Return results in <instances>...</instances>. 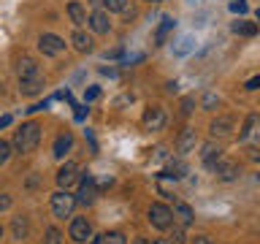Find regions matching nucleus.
I'll return each instance as SVG.
<instances>
[{
	"instance_id": "obj_1",
	"label": "nucleus",
	"mask_w": 260,
	"mask_h": 244,
	"mask_svg": "<svg viewBox=\"0 0 260 244\" xmlns=\"http://www.w3.org/2000/svg\"><path fill=\"white\" fill-rule=\"evenodd\" d=\"M41 144V125L38 122H24L19 130H14V149L19 155H30L36 152Z\"/></svg>"
},
{
	"instance_id": "obj_2",
	"label": "nucleus",
	"mask_w": 260,
	"mask_h": 244,
	"mask_svg": "<svg viewBox=\"0 0 260 244\" xmlns=\"http://www.w3.org/2000/svg\"><path fill=\"white\" fill-rule=\"evenodd\" d=\"M146 220H149V225L157 228V231H168V228L174 225V211H171V206H166V203H152V206L146 209Z\"/></svg>"
},
{
	"instance_id": "obj_3",
	"label": "nucleus",
	"mask_w": 260,
	"mask_h": 244,
	"mask_svg": "<svg viewBox=\"0 0 260 244\" xmlns=\"http://www.w3.org/2000/svg\"><path fill=\"white\" fill-rule=\"evenodd\" d=\"M52 215L57 217V220H65V217H71L73 215V206H76V198L68 193V190H57L54 195H52Z\"/></svg>"
},
{
	"instance_id": "obj_4",
	"label": "nucleus",
	"mask_w": 260,
	"mask_h": 244,
	"mask_svg": "<svg viewBox=\"0 0 260 244\" xmlns=\"http://www.w3.org/2000/svg\"><path fill=\"white\" fill-rule=\"evenodd\" d=\"M76 198V203H81V206H92L95 198H98V187H95V179L92 176H81L79 179V193L73 195Z\"/></svg>"
},
{
	"instance_id": "obj_5",
	"label": "nucleus",
	"mask_w": 260,
	"mask_h": 244,
	"mask_svg": "<svg viewBox=\"0 0 260 244\" xmlns=\"http://www.w3.org/2000/svg\"><path fill=\"white\" fill-rule=\"evenodd\" d=\"M68 236L76 244H87L92 239V225H89L87 217H73L71 220V228H68Z\"/></svg>"
},
{
	"instance_id": "obj_6",
	"label": "nucleus",
	"mask_w": 260,
	"mask_h": 244,
	"mask_svg": "<svg viewBox=\"0 0 260 244\" xmlns=\"http://www.w3.org/2000/svg\"><path fill=\"white\" fill-rule=\"evenodd\" d=\"M38 49L46 57H57V54L65 52V41L60 36H54V33H44V36L38 38Z\"/></svg>"
},
{
	"instance_id": "obj_7",
	"label": "nucleus",
	"mask_w": 260,
	"mask_h": 244,
	"mask_svg": "<svg viewBox=\"0 0 260 244\" xmlns=\"http://www.w3.org/2000/svg\"><path fill=\"white\" fill-rule=\"evenodd\" d=\"M79 166H76V163H62V166H60V171H57V187H60V190H68V187L71 185H76L79 182Z\"/></svg>"
},
{
	"instance_id": "obj_8",
	"label": "nucleus",
	"mask_w": 260,
	"mask_h": 244,
	"mask_svg": "<svg viewBox=\"0 0 260 244\" xmlns=\"http://www.w3.org/2000/svg\"><path fill=\"white\" fill-rule=\"evenodd\" d=\"M38 76H41V68L32 57H22V60L16 63V79L19 81H30V79H38Z\"/></svg>"
},
{
	"instance_id": "obj_9",
	"label": "nucleus",
	"mask_w": 260,
	"mask_h": 244,
	"mask_svg": "<svg viewBox=\"0 0 260 244\" xmlns=\"http://www.w3.org/2000/svg\"><path fill=\"white\" fill-rule=\"evenodd\" d=\"M166 128V111L160 106H149L144 111V130H162Z\"/></svg>"
},
{
	"instance_id": "obj_10",
	"label": "nucleus",
	"mask_w": 260,
	"mask_h": 244,
	"mask_svg": "<svg viewBox=\"0 0 260 244\" xmlns=\"http://www.w3.org/2000/svg\"><path fill=\"white\" fill-rule=\"evenodd\" d=\"M217 174V179L219 182H233L236 176H239V166H236L233 160H225V158H219L217 163H214V168H211Z\"/></svg>"
},
{
	"instance_id": "obj_11",
	"label": "nucleus",
	"mask_w": 260,
	"mask_h": 244,
	"mask_svg": "<svg viewBox=\"0 0 260 244\" xmlns=\"http://www.w3.org/2000/svg\"><path fill=\"white\" fill-rule=\"evenodd\" d=\"M87 24L92 27V33H98V36H103V33L111 30V22H109V14L103 11V8H98V11H92L87 16Z\"/></svg>"
},
{
	"instance_id": "obj_12",
	"label": "nucleus",
	"mask_w": 260,
	"mask_h": 244,
	"mask_svg": "<svg viewBox=\"0 0 260 244\" xmlns=\"http://www.w3.org/2000/svg\"><path fill=\"white\" fill-rule=\"evenodd\" d=\"M222 158V146L214 144V141H209V144H203V149H201V160H203V166H206L209 171L214 168V163Z\"/></svg>"
},
{
	"instance_id": "obj_13",
	"label": "nucleus",
	"mask_w": 260,
	"mask_h": 244,
	"mask_svg": "<svg viewBox=\"0 0 260 244\" xmlns=\"http://www.w3.org/2000/svg\"><path fill=\"white\" fill-rule=\"evenodd\" d=\"M195 144H198V136H195V130H192V128H184L182 136L176 138V152H179V155H187V152L195 149Z\"/></svg>"
},
{
	"instance_id": "obj_14",
	"label": "nucleus",
	"mask_w": 260,
	"mask_h": 244,
	"mask_svg": "<svg viewBox=\"0 0 260 244\" xmlns=\"http://www.w3.org/2000/svg\"><path fill=\"white\" fill-rule=\"evenodd\" d=\"M233 125H236V122H233V117H217L214 122H211V125H209V130H211V136H219V138H225V136H231L233 133Z\"/></svg>"
},
{
	"instance_id": "obj_15",
	"label": "nucleus",
	"mask_w": 260,
	"mask_h": 244,
	"mask_svg": "<svg viewBox=\"0 0 260 244\" xmlns=\"http://www.w3.org/2000/svg\"><path fill=\"white\" fill-rule=\"evenodd\" d=\"M71 149H73V136H71V133H60V136L54 138L52 155H54L57 160H62V158H65V155H68Z\"/></svg>"
},
{
	"instance_id": "obj_16",
	"label": "nucleus",
	"mask_w": 260,
	"mask_h": 244,
	"mask_svg": "<svg viewBox=\"0 0 260 244\" xmlns=\"http://www.w3.org/2000/svg\"><path fill=\"white\" fill-rule=\"evenodd\" d=\"M71 44H73V49H76V52H81V54H89V52H92V38H89L84 30H73V33H71Z\"/></svg>"
},
{
	"instance_id": "obj_17",
	"label": "nucleus",
	"mask_w": 260,
	"mask_h": 244,
	"mask_svg": "<svg viewBox=\"0 0 260 244\" xmlns=\"http://www.w3.org/2000/svg\"><path fill=\"white\" fill-rule=\"evenodd\" d=\"M68 16H71V22L76 24V27H84L87 24V8L79 3V0H71L68 3Z\"/></svg>"
},
{
	"instance_id": "obj_18",
	"label": "nucleus",
	"mask_w": 260,
	"mask_h": 244,
	"mask_svg": "<svg viewBox=\"0 0 260 244\" xmlns=\"http://www.w3.org/2000/svg\"><path fill=\"white\" fill-rule=\"evenodd\" d=\"M27 231H30L27 217H24V215H16V217L11 220V233H14V239H16V241L27 239Z\"/></svg>"
},
{
	"instance_id": "obj_19",
	"label": "nucleus",
	"mask_w": 260,
	"mask_h": 244,
	"mask_svg": "<svg viewBox=\"0 0 260 244\" xmlns=\"http://www.w3.org/2000/svg\"><path fill=\"white\" fill-rule=\"evenodd\" d=\"M174 19H171V16H162V22L157 24V30H154V44H157V46H162V44H166V41H168V33L171 30H174Z\"/></svg>"
},
{
	"instance_id": "obj_20",
	"label": "nucleus",
	"mask_w": 260,
	"mask_h": 244,
	"mask_svg": "<svg viewBox=\"0 0 260 244\" xmlns=\"http://www.w3.org/2000/svg\"><path fill=\"white\" fill-rule=\"evenodd\" d=\"M19 93H22L24 98L44 93V76H38V79H30V81H19Z\"/></svg>"
},
{
	"instance_id": "obj_21",
	"label": "nucleus",
	"mask_w": 260,
	"mask_h": 244,
	"mask_svg": "<svg viewBox=\"0 0 260 244\" xmlns=\"http://www.w3.org/2000/svg\"><path fill=\"white\" fill-rule=\"evenodd\" d=\"M231 30L236 33V36H244V38H252V36H257V24H255V22H247V19H239V22H233V24H231Z\"/></svg>"
},
{
	"instance_id": "obj_22",
	"label": "nucleus",
	"mask_w": 260,
	"mask_h": 244,
	"mask_svg": "<svg viewBox=\"0 0 260 244\" xmlns=\"http://www.w3.org/2000/svg\"><path fill=\"white\" fill-rule=\"evenodd\" d=\"M187 174V163L182 158H176V160H168V166L166 171H162V176H174V179H182Z\"/></svg>"
},
{
	"instance_id": "obj_23",
	"label": "nucleus",
	"mask_w": 260,
	"mask_h": 244,
	"mask_svg": "<svg viewBox=\"0 0 260 244\" xmlns=\"http://www.w3.org/2000/svg\"><path fill=\"white\" fill-rule=\"evenodd\" d=\"M174 215L179 217V223H182V225H192V220H195V211L187 206V203H182V201L174 203Z\"/></svg>"
},
{
	"instance_id": "obj_24",
	"label": "nucleus",
	"mask_w": 260,
	"mask_h": 244,
	"mask_svg": "<svg viewBox=\"0 0 260 244\" xmlns=\"http://www.w3.org/2000/svg\"><path fill=\"white\" fill-rule=\"evenodd\" d=\"M217 106H219V98L214 93H203V98H201V109L203 111H214Z\"/></svg>"
},
{
	"instance_id": "obj_25",
	"label": "nucleus",
	"mask_w": 260,
	"mask_h": 244,
	"mask_svg": "<svg viewBox=\"0 0 260 244\" xmlns=\"http://www.w3.org/2000/svg\"><path fill=\"white\" fill-rule=\"evenodd\" d=\"M101 244H127V239H125V233H119V231H111V233L101 236Z\"/></svg>"
},
{
	"instance_id": "obj_26",
	"label": "nucleus",
	"mask_w": 260,
	"mask_h": 244,
	"mask_svg": "<svg viewBox=\"0 0 260 244\" xmlns=\"http://www.w3.org/2000/svg\"><path fill=\"white\" fill-rule=\"evenodd\" d=\"M44 244H62V233L57 231V228H46V233H44Z\"/></svg>"
},
{
	"instance_id": "obj_27",
	"label": "nucleus",
	"mask_w": 260,
	"mask_h": 244,
	"mask_svg": "<svg viewBox=\"0 0 260 244\" xmlns=\"http://www.w3.org/2000/svg\"><path fill=\"white\" fill-rule=\"evenodd\" d=\"M11 149H14V146L8 144L6 138H0V166H6V163H8V158H11Z\"/></svg>"
},
{
	"instance_id": "obj_28",
	"label": "nucleus",
	"mask_w": 260,
	"mask_h": 244,
	"mask_svg": "<svg viewBox=\"0 0 260 244\" xmlns=\"http://www.w3.org/2000/svg\"><path fill=\"white\" fill-rule=\"evenodd\" d=\"M103 8H109V11H125L127 8V0H101Z\"/></svg>"
},
{
	"instance_id": "obj_29",
	"label": "nucleus",
	"mask_w": 260,
	"mask_h": 244,
	"mask_svg": "<svg viewBox=\"0 0 260 244\" xmlns=\"http://www.w3.org/2000/svg\"><path fill=\"white\" fill-rule=\"evenodd\" d=\"M168 231H171L168 244H184V231H182V228H174V225H171Z\"/></svg>"
},
{
	"instance_id": "obj_30",
	"label": "nucleus",
	"mask_w": 260,
	"mask_h": 244,
	"mask_svg": "<svg viewBox=\"0 0 260 244\" xmlns=\"http://www.w3.org/2000/svg\"><path fill=\"white\" fill-rule=\"evenodd\" d=\"M252 125H255V117H247V122H244V130L239 133V138H241V141H244V138H247V136L252 133Z\"/></svg>"
},
{
	"instance_id": "obj_31",
	"label": "nucleus",
	"mask_w": 260,
	"mask_h": 244,
	"mask_svg": "<svg viewBox=\"0 0 260 244\" xmlns=\"http://www.w3.org/2000/svg\"><path fill=\"white\" fill-rule=\"evenodd\" d=\"M231 8L236 14H247V3H244V0H231Z\"/></svg>"
},
{
	"instance_id": "obj_32",
	"label": "nucleus",
	"mask_w": 260,
	"mask_h": 244,
	"mask_svg": "<svg viewBox=\"0 0 260 244\" xmlns=\"http://www.w3.org/2000/svg\"><path fill=\"white\" fill-rule=\"evenodd\" d=\"M192 106H195V98H184V101H182V114H184V117L192 111Z\"/></svg>"
},
{
	"instance_id": "obj_33",
	"label": "nucleus",
	"mask_w": 260,
	"mask_h": 244,
	"mask_svg": "<svg viewBox=\"0 0 260 244\" xmlns=\"http://www.w3.org/2000/svg\"><path fill=\"white\" fill-rule=\"evenodd\" d=\"M6 209H11V195L0 193V211H6Z\"/></svg>"
},
{
	"instance_id": "obj_34",
	"label": "nucleus",
	"mask_w": 260,
	"mask_h": 244,
	"mask_svg": "<svg viewBox=\"0 0 260 244\" xmlns=\"http://www.w3.org/2000/svg\"><path fill=\"white\" fill-rule=\"evenodd\" d=\"M98 95H101V89H98V87H89L87 93H84V101H95Z\"/></svg>"
},
{
	"instance_id": "obj_35",
	"label": "nucleus",
	"mask_w": 260,
	"mask_h": 244,
	"mask_svg": "<svg viewBox=\"0 0 260 244\" xmlns=\"http://www.w3.org/2000/svg\"><path fill=\"white\" fill-rule=\"evenodd\" d=\"M190 44H192V41H190V38H184V41H182V46L176 49V54H187V52H190Z\"/></svg>"
},
{
	"instance_id": "obj_36",
	"label": "nucleus",
	"mask_w": 260,
	"mask_h": 244,
	"mask_svg": "<svg viewBox=\"0 0 260 244\" xmlns=\"http://www.w3.org/2000/svg\"><path fill=\"white\" fill-rule=\"evenodd\" d=\"M244 87H247V89H260V76H252Z\"/></svg>"
},
{
	"instance_id": "obj_37",
	"label": "nucleus",
	"mask_w": 260,
	"mask_h": 244,
	"mask_svg": "<svg viewBox=\"0 0 260 244\" xmlns=\"http://www.w3.org/2000/svg\"><path fill=\"white\" fill-rule=\"evenodd\" d=\"M46 106H49V101H44V103H36V106H30L27 111H30V114H36V111H44Z\"/></svg>"
},
{
	"instance_id": "obj_38",
	"label": "nucleus",
	"mask_w": 260,
	"mask_h": 244,
	"mask_svg": "<svg viewBox=\"0 0 260 244\" xmlns=\"http://www.w3.org/2000/svg\"><path fill=\"white\" fill-rule=\"evenodd\" d=\"M192 244H214V241H211L209 236H195V239H192Z\"/></svg>"
},
{
	"instance_id": "obj_39",
	"label": "nucleus",
	"mask_w": 260,
	"mask_h": 244,
	"mask_svg": "<svg viewBox=\"0 0 260 244\" xmlns=\"http://www.w3.org/2000/svg\"><path fill=\"white\" fill-rule=\"evenodd\" d=\"M8 125H11V117H8V114H6V117H0V128H8Z\"/></svg>"
},
{
	"instance_id": "obj_40",
	"label": "nucleus",
	"mask_w": 260,
	"mask_h": 244,
	"mask_svg": "<svg viewBox=\"0 0 260 244\" xmlns=\"http://www.w3.org/2000/svg\"><path fill=\"white\" fill-rule=\"evenodd\" d=\"M84 114H87L84 106H76V119H84Z\"/></svg>"
},
{
	"instance_id": "obj_41",
	"label": "nucleus",
	"mask_w": 260,
	"mask_h": 244,
	"mask_svg": "<svg viewBox=\"0 0 260 244\" xmlns=\"http://www.w3.org/2000/svg\"><path fill=\"white\" fill-rule=\"evenodd\" d=\"M106 57H122V49H111V52H106Z\"/></svg>"
},
{
	"instance_id": "obj_42",
	"label": "nucleus",
	"mask_w": 260,
	"mask_h": 244,
	"mask_svg": "<svg viewBox=\"0 0 260 244\" xmlns=\"http://www.w3.org/2000/svg\"><path fill=\"white\" fill-rule=\"evenodd\" d=\"M133 244H152L149 239H144V236H138V239H133Z\"/></svg>"
},
{
	"instance_id": "obj_43",
	"label": "nucleus",
	"mask_w": 260,
	"mask_h": 244,
	"mask_svg": "<svg viewBox=\"0 0 260 244\" xmlns=\"http://www.w3.org/2000/svg\"><path fill=\"white\" fill-rule=\"evenodd\" d=\"M87 244H101V239H89Z\"/></svg>"
},
{
	"instance_id": "obj_44",
	"label": "nucleus",
	"mask_w": 260,
	"mask_h": 244,
	"mask_svg": "<svg viewBox=\"0 0 260 244\" xmlns=\"http://www.w3.org/2000/svg\"><path fill=\"white\" fill-rule=\"evenodd\" d=\"M0 239H3V225H0Z\"/></svg>"
},
{
	"instance_id": "obj_45",
	"label": "nucleus",
	"mask_w": 260,
	"mask_h": 244,
	"mask_svg": "<svg viewBox=\"0 0 260 244\" xmlns=\"http://www.w3.org/2000/svg\"><path fill=\"white\" fill-rule=\"evenodd\" d=\"M149 3H162V0H149Z\"/></svg>"
},
{
	"instance_id": "obj_46",
	"label": "nucleus",
	"mask_w": 260,
	"mask_h": 244,
	"mask_svg": "<svg viewBox=\"0 0 260 244\" xmlns=\"http://www.w3.org/2000/svg\"><path fill=\"white\" fill-rule=\"evenodd\" d=\"M257 22H260V8H257Z\"/></svg>"
}]
</instances>
